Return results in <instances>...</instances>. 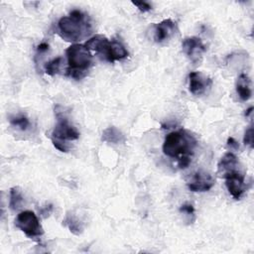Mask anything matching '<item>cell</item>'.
<instances>
[{"instance_id":"7402d4cb","label":"cell","mask_w":254,"mask_h":254,"mask_svg":"<svg viewBox=\"0 0 254 254\" xmlns=\"http://www.w3.org/2000/svg\"><path fill=\"white\" fill-rule=\"evenodd\" d=\"M227 146L230 147V148H232V149H235V150L239 149V145H238L237 141H236L234 138H232V137H229V138L227 139Z\"/></svg>"},{"instance_id":"6da1fadb","label":"cell","mask_w":254,"mask_h":254,"mask_svg":"<svg viewBox=\"0 0 254 254\" xmlns=\"http://www.w3.org/2000/svg\"><path fill=\"white\" fill-rule=\"evenodd\" d=\"M195 137L188 130L180 129L169 133L164 140L163 152L166 156L177 159L181 169L187 168L196 147Z\"/></svg>"},{"instance_id":"2e32d148","label":"cell","mask_w":254,"mask_h":254,"mask_svg":"<svg viewBox=\"0 0 254 254\" xmlns=\"http://www.w3.org/2000/svg\"><path fill=\"white\" fill-rule=\"evenodd\" d=\"M63 62H64V59L62 57H58V58L48 62L44 66L46 73H48L50 75H55L56 73H58L61 69Z\"/></svg>"},{"instance_id":"3957f363","label":"cell","mask_w":254,"mask_h":254,"mask_svg":"<svg viewBox=\"0 0 254 254\" xmlns=\"http://www.w3.org/2000/svg\"><path fill=\"white\" fill-rule=\"evenodd\" d=\"M67 59L66 75L74 79L83 78L92 64V56L90 51L81 44H73L65 51Z\"/></svg>"},{"instance_id":"ffe728a7","label":"cell","mask_w":254,"mask_h":254,"mask_svg":"<svg viewBox=\"0 0 254 254\" xmlns=\"http://www.w3.org/2000/svg\"><path fill=\"white\" fill-rule=\"evenodd\" d=\"M243 143L250 148H253V128L250 126L248 129H246L243 137Z\"/></svg>"},{"instance_id":"5bb4252c","label":"cell","mask_w":254,"mask_h":254,"mask_svg":"<svg viewBox=\"0 0 254 254\" xmlns=\"http://www.w3.org/2000/svg\"><path fill=\"white\" fill-rule=\"evenodd\" d=\"M101 140L107 143L119 144V143H124L126 139L124 134L118 128H116L115 126H110L103 130Z\"/></svg>"},{"instance_id":"277c9868","label":"cell","mask_w":254,"mask_h":254,"mask_svg":"<svg viewBox=\"0 0 254 254\" xmlns=\"http://www.w3.org/2000/svg\"><path fill=\"white\" fill-rule=\"evenodd\" d=\"M84 46L89 51L96 52L98 56L109 63L120 61L128 57V51L121 42L117 40L109 41L102 35H95L88 39L84 43Z\"/></svg>"},{"instance_id":"7c38bea8","label":"cell","mask_w":254,"mask_h":254,"mask_svg":"<svg viewBox=\"0 0 254 254\" xmlns=\"http://www.w3.org/2000/svg\"><path fill=\"white\" fill-rule=\"evenodd\" d=\"M238 166H239L238 158L233 153L227 152L220 159V161L217 165V169H218V173L221 176H223L224 174H226L228 172H231L234 170H239Z\"/></svg>"},{"instance_id":"7a4b0ae2","label":"cell","mask_w":254,"mask_h":254,"mask_svg":"<svg viewBox=\"0 0 254 254\" xmlns=\"http://www.w3.org/2000/svg\"><path fill=\"white\" fill-rule=\"evenodd\" d=\"M91 33L92 25L88 15L79 10L71 11L58 22V34L67 42L83 40Z\"/></svg>"},{"instance_id":"8fae6325","label":"cell","mask_w":254,"mask_h":254,"mask_svg":"<svg viewBox=\"0 0 254 254\" xmlns=\"http://www.w3.org/2000/svg\"><path fill=\"white\" fill-rule=\"evenodd\" d=\"M212 84V79L204 76L198 71H191L189 74V88L191 94L200 95Z\"/></svg>"},{"instance_id":"4fadbf2b","label":"cell","mask_w":254,"mask_h":254,"mask_svg":"<svg viewBox=\"0 0 254 254\" xmlns=\"http://www.w3.org/2000/svg\"><path fill=\"white\" fill-rule=\"evenodd\" d=\"M236 92L241 100H248L251 95V87H250V79L246 73H241L236 81Z\"/></svg>"},{"instance_id":"cb8c5ba5","label":"cell","mask_w":254,"mask_h":254,"mask_svg":"<svg viewBox=\"0 0 254 254\" xmlns=\"http://www.w3.org/2000/svg\"><path fill=\"white\" fill-rule=\"evenodd\" d=\"M252 110H253V107H252V106L249 107V108L246 110V112H245V116H248L249 114H251V113H252Z\"/></svg>"},{"instance_id":"30bf717a","label":"cell","mask_w":254,"mask_h":254,"mask_svg":"<svg viewBox=\"0 0 254 254\" xmlns=\"http://www.w3.org/2000/svg\"><path fill=\"white\" fill-rule=\"evenodd\" d=\"M177 32V24L171 19L163 20L154 27V41L162 44L170 40Z\"/></svg>"},{"instance_id":"d6986e66","label":"cell","mask_w":254,"mask_h":254,"mask_svg":"<svg viewBox=\"0 0 254 254\" xmlns=\"http://www.w3.org/2000/svg\"><path fill=\"white\" fill-rule=\"evenodd\" d=\"M180 211L182 213H185L188 217H190V221L194 220V207L191 203L186 202V203L182 204L180 207Z\"/></svg>"},{"instance_id":"52a82bcc","label":"cell","mask_w":254,"mask_h":254,"mask_svg":"<svg viewBox=\"0 0 254 254\" xmlns=\"http://www.w3.org/2000/svg\"><path fill=\"white\" fill-rule=\"evenodd\" d=\"M222 177L225 179V186L229 193L234 199H239L247 189L245 175L239 170H234L224 174Z\"/></svg>"},{"instance_id":"ac0fdd59","label":"cell","mask_w":254,"mask_h":254,"mask_svg":"<svg viewBox=\"0 0 254 254\" xmlns=\"http://www.w3.org/2000/svg\"><path fill=\"white\" fill-rule=\"evenodd\" d=\"M10 123L14 127H17L21 130H27L28 127L30 126V121L25 115H18L10 118Z\"/></svg>"},{"instance_id":"44dd1931","label":"cell","mask_w":254,"mask_h":254,"mask_svg":"<svg viewBox=\"0 0 254 254\" xmlns=\"http://www.w3.org/2000/svg\"><path fill=\"white\" fill-rule=\"evenodd\" d=\"M132 4L136 6L143 13L148 12L152 9V5L146 1H132Z\"/></svg>"},{"instance_id":"9a60e30c","label":"cell","mask_w":254,"mask_h":254,"mask_svg":"<svg viewBox=\"0 0 254 254\" xmlns=\"http://www.w3.org/2000/svg\"><path fill=\"white\" fill-rule=\"evenodd\" d=\"M23 202V194L19 187H13L10 189L9 192V207L12 210H17L20 208Z\"/></svg>"},{"instance_id":"5b68a950","label":"cell","mask_w":254,"mask_h":254,"mask_svg":"<svg viewBox=\"0 0 254 254\" xmlns=\"http://www.w3.org/2000/svg\"><path fill=\"white\" fill-rule=\"evenodd\" d=\"M79 133L64 116H58V122L52 132V143L61 152H68V141L77 140Z\"/></svg>"},{"instance_id":"ba28073f","label":"cell","mask_w":254,"mask_h":254,"mask_svg":"<svg viewBox=\"0 0 254 254\" xmlns=\"http://www.w3.org/2000/svg\"><path fill=\"white\" fill-rule=\"evenodd\" d=\"M182 48L183 52L193 64H196L201 59L202 54L206 51L204 44L197 37H188L184 39Z\"/></svg>"},{"instance_id":"e0dca14e","label":"cell","mask_w":254,"mask_h":254,"mask_svg":"<svg viewBox=\"0 0 254 254\" xmlns=\"http://www.w3.org/2000/svg\"><path fill=\"white\" fill-rule=\"evenodd\" d=\"M63 222H64V224L65 226L68 227V229L70 230V232H72L73 234L78 235V234L81 233L82 228H81L79 222L75 219V217H74L73 215H71V214H66V216H65V218H64V220Z\"/></svg>"},{"instance_id":"9c48e42d","label":"cell","mask_w":254,"mask_h":254,"mask_svg":"<svg viewBox=\"0 0 254 254\" xmlns=\"http://www.w3.org/2000/svg\"><path fill=\"white\" fill-rule=\"evenodd\" d=\"M187 186L190 191H207L214 186V179L207 172L197 171L191 175Z\"/></svg>"},{"instance_id":"8992f818","label":"cell","mask_w":254,"mask_h":254,"mask_svg":"<svg viewBox=\"0 0 254 254\" xmlns=\"http://www.w3.org/2000/svg\"><path fill=\"white\" fill-rule=\"evenodd\" d=\"M15 225L29 238L36 239L44 234L43 227L37 215L31 210L21 211L15 219Z\"/></svg>"},{"instance_id":"603a6c76","label":"cell","mask_w":254,"mask_h":254,"mask_svg":"<svg viewBox=\"0 0 254 254\" xmlns=\"http://www.w3.org/2000/svg\"><path fill=\"white\" fill-rule=\"evenodd\" d=\"M49 50V45L47 43H41L38 47H37V52L38 53H45Z\"/></svg>"}]
</instances>
